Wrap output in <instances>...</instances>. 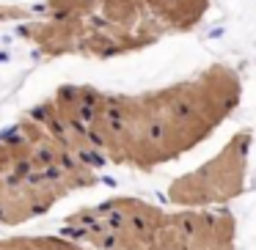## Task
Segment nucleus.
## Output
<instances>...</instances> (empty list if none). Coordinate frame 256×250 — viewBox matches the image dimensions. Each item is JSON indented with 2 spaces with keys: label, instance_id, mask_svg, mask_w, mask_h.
I'll use <instances>...</instances> for the list:
<instances>
[{
  "label": "nucleus",
  "instance_id": "1",
  "mask_svg": "<svg viewBox=\"0 0 256 250\" xmlns=\"http://www.w3.org/2000/svg\"><path fill=\"white\" fill-rule=\"evenodd\" d=\"M196 102L193 99H184V96H179V99H174V105H171V116L174 118H182V121H188V118H193L196 116Z\"/></svg>",
  "mask_w": 256,
  "mask_h": 250
},
{
  "label": "nucleus",
  "instance_id": "2",
  "mask_svg": "<svg viewBox=\"0 0 256 250\" xmlns=\"http://www.w3.org/2000/svg\"><path fill=\"white\" fill-rule=\"evenodd\" d=\"M30 160H34V165H42V168H44V165H52V162L58 160V151L52 149V146L44 143V146H39V149L34 151V157H30Z\"/></svg>",
  "mask_w": 256,
  "mask_h": 250
},
{
  "label": "nucleus",
  "instance_id": "3",
  "mask_svg": "<svg viewBox=\"0 0 256 250\" xmlns=\"http://www.w3.org/2000/svg\"><path fill=\"white\" fill-rule=\"evenodd\" d=\"M78 160H80V165H94V168L105 165V157L100 154V149H80Z\"/></svg>",
  "mask_w": 256,
  "mask_h": 250
},
{
  "label": "nucleus",
  "instance_id": "4",
  "mask_svg": "<svg viewBox=\"0 0 256 250\" xmlns=\"http://www.w3.org/2000/svg\"><path fill=\"white\" fill-rule=\"evenodd\" d=\"M0 143H6V146H22V143H25L22 129L14 127V129H6V132H0Z\"/></svg>",
  "mask_w": 256,
  "mask_h": 250
},
{
  "label": "nucleus",
  "instance_id": "5",
  "mask_svg": "<svg viewBox=\"0 0 256 250\" xmlns=\"http://www.w3.org/2000/svg\"><path fill=\"white\" fill-rule=\"evenodd\" d=\"M30 173H34V160H30V157H25V160H14V176H20L25 182Z\"/></svg>",
  "mask_w": 256,
  "mask_h": 250
},
{
  "label": "nucleus",
  "instance_id": "6",
  "mask_svg": "<svg viewBox=\"0 0 256 250\" xmlns=\"http://www.w3.org/2000/svg\"><path fill=\"white\" fill-rule=\"evenodd\" d=\"M58 99H61V102H72V105H78V102H80V91H78V88H72V85H64V88L58 91Z\"/></svg>",
  "mask_w": 256,
  "mask_h": 250
},
{
  "label": "nucleus",
  "instance_id": "7",
  "mask_svg": "<svg viewBox=\"0 0 256 250\" xmlns=\"http://www.w3.org/2000/svg\"><path fill=\"white\" fill-rule=\"evenodd\" d=\"M58 165H61L64 171H78V168H80V160H74L72 154L61 151V154H58Z\"/></svg>",
  "mask_w": 256,
  "mask_h": 250
},
{
  "label": "nucleus",
  "instance_id": "8",
  "mask_svg": "<svg viewBox=\"0 0 256 250\" xmlns=\"http://www.w3.org/2000/svg\"><path fill=\"white\" fill-rule=\"evenodd\" d=\"M80 102H86V105H94V107H100L102 96L96 94L94 88H80Z\"/></svg>",
  "mask_w": 256,
  "mask_h": 250
},
{
  "label": "nucleus",
  "instance_id": "9",
  "mask_svg": "<svg viewBox=\"0 0 256 250\" xmlns=\"http://www.w3.org/2000/svg\"><path fill=\"white\" fill-rule=\"evenodd\" d=\"M146 135H149V140H162V135H166V127H162L160 121H152L149 129H146Z\"/></svg>",
  "mask_w": 256,
  "mask_h": 250
},
{
  "label": "nucleus",
  "instance_id": "10",
  "mask_svg": "<svg viewBox=\"0 0 256 250\" xmlns=\"http://www.w3.org/2000/svg\"><path fill=\"white\" fill-rule=\"evenodd\" d=\"M0 223H8V212L3 209V206H0Z\"/></svg>",
  "mask_w": 256,
  "mask_h": 250
},
{
  "label": "nucleus",
  "instance_id": "11",
  "mask_svg": "<svg viewBox=\"0 0 256 250\" xmlns=\"http://www.w3.org/2000/svg\"><path fill=\"white\" fill-rule=\"evenodd\" d=\"M6 58H8V55H6V52H0V63H3V61H6Z\"/></svg>",
  "mask_w": 256,
  "mask_h": 250
}]
</instances>
